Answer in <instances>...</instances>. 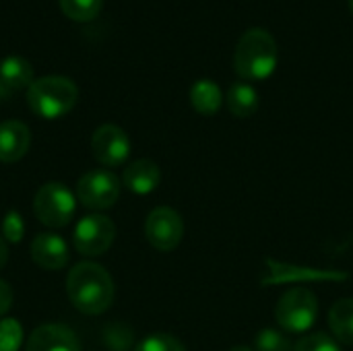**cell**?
<instances>
[{
  "instance_id": "cell-19",
  "label": "cell",
  "mask_w": 353,
  "mask_h": 351,
  "mask_svg": "<svg viewBox=\"0 0 353 351\" xmlns=\"http://www.w3.org/2000/svg\"><path fill=\"white\" fill-rule=\"evenodd\" d=\"M60 2V10L77 23H89L93 21L99 10L103 0H58Z\"/></svg>"
},
{
  "instance_id": "cell-27",
  "label": "cell",
  "mask_w": 353,
  "mask_h": 351,
  "mask_svg": "<svg viewBox=\"0 0 353 351\" xmlns=\"http://www.w3.org/2000/svg\"><path fill=\"white\" fill-rule=\"evenodd\" d=\"M228 351H254L252 348H248V345H236V348H232V350Z\"/></svg>"
},
{
  "instance_id": "cell-13",
  "label": "cell",
  "mask_w": 353,
  "mask_h": 351,
  "mask_svg": "<svg viewBox=\"0 0 353 351\" xmlns=\"http://www.w3.org/2000/svg\"><path fill=\"white\" fill-rule=\"evenodd\" d=\"M31 132L19 120H6L0 124V161L14 163L29 151Z\"/></svg>"
},
{
  "instance_id": "cell-12",
  "label": "cell",
  "mask_w": 353,
  "mask_h": 351,
  "mask_svg": "<svg viewBox=\"0 0 353 351\" xmlns=\"http://www.w3.org/2000/svg\"><path fill=\"white\" fill-rule=\"evenodd\" d=\"M25 351H81L77 335L64 325H41L37 327Z\"/></svg>"
},
{
  "instance_id": "cell-6",
  "label": "cell",
  "mask_w": 353,
  "mask_h": 351,
  "mask_svg": "<svg viewBox=\"0 0 353 351\" xmlns=\"http://www.w3.org/2000/svg\"><path fill=\"white\" fill-rule=\"evenodd\" d=\"M120 197V180L110 170H91L77 184V199L87 209H110Z\"/></svg>"
},
{
  "instance_id": "cell-7",
  "label": "cell",
  "mask_w": 353,
  "mask_h": 351,
  "mask_svg": "<svg viewBox=\"0 0 353 351\" xmlns=\"http://www.w3.org/2000/svg\"><path fill=\"white\" fill-rule=\"evenodd\" d=\"M116 238V225L105 215H85L72 234L74 248L85 257H99L110 250Z\"/></svg>"
},
{
  "instance_id": "cell-5",
  "label": "cell",
  "mask_w": 353,
  "mask_h": 351,
  "mask_svg": "<svg viewBox=\"0 0 353 351\" xmlns=\"http://www.w3.org/2000/svg\"><path fill=\"white\" fill-rule=\"evenodd\" d=\"M74 211L77 199L62 182H48L35 194L33 213L48 228L66 225L74 217Z\"/></svg>"
},
{
  "instance_id": "cell-24",
  "label": "cell",
  "mask_w": 353,
  "mask_h": 351,
  "mask_svg": "<svg viewBox=\"0 0 353 351\" xmlns=\"http://www.w3.org/2000/svg\"><path fill=\"white\" fill-rule=\"evenodd\" d=\"M2 238L8 240V242H21L23 240V234H25V223H23V217L21 213L17 211H8L6 217L2 219Z\"/></svg>"
},
{
  "instance_id": "cell-16",
  "label": "cell",
  "mask_w": 353,
  "mask_h": 351,
  "mask_svg": "<svg viewBox=\"0 0 353 351\" xmlns=\"http://www.w3.org/2000/svg\"><path fill=\"white\" fill-rule=\"evenodd\" d=\"M190 103L203 116H215L223 103V93L215 81L201 79L190 87Z\"/></svg>"
},
{
  "instance_id": "cell-23",
  "label": "cell",
  "mask_w": 353,
  "mask_h": 351,
  "mask_svg": "<svg viewBox=\"0 0 353 351\" xmlns=\"http://www.w3.org/2000/svg\"><path fill=\"white\" fill-rule=\"evenodd\" d=\"M294 351H341V348L327 333H310L296 343Z\"/></svg>"
},
{
  "instance_id": "cell-9",
  "label": "cell",
  "mask_w": 353,
  "mask_h": 351,
  "mask_svg": "<svg viewBox=\"0 0 353 351\" xmlns=\"http://www.w3.org/2000/svg\"><path fill=\"white\" fill-rule=\"evenodd\" d=\"M350 275L333 269L319 267H302L288 265L275 259L267 261V275L263 277V285H281V283H314V281H343Z\"/></svg>"
},
{
  "instance_id": "cell-8",
  "label": "cell",
  "mask_w": 353,
  "mask_h": 351,
  "mask_svg": "<svg viewBox=\"0 0 353 351\" xmlns=\"http://www.w3.org/2000/svg\"><path fill=\"white\" fill-rule=\"evenodd\" d=\"M147 242L159 252H172L178 248L184 236V221L172 207H157L147 215L145 221Z\"/></svg>"
},
{
  "instance_id": "cell-28",
  "label": "cell",
  "mask_w": 353,
  "mask_h": 351,
  "mask_svg": "<svg viewBox=\"0 0 353 351\" xmlns=\"http://www.w3.org/2000/svg\"><path fill=\"white\" fill-rule=\"evenodd\" d=\"M350 2V8H352V12H353V0H347Z\"/></svg>"
},
{
  "instance_id": "cell-4",
  "label": "cell",
  "mask_w": 353,
  "mask_h": 351,
  "mask_svg": "<svg viewBox=\"0 0 353 351\" xmlns=\"http://www.w3.org/2000/svg\"><path fill=\"white\" fill-rule=\"evenodd\" d=\"M319 317V300L306 288H294L281 296L275 308V319L285 333H308Z\"/></svg>"
},
{
  "instance_id": "cell-26",
  "label": "cell",
  "mask_w": 353,
  "mask_h": 351,
  "mask_svg": "<svg viewBox=\"0 0 353 351\" xmlns=\"http://www.w3.org/2000/svg\"><path fill=\"white\" fill-rule=\"evenodd\" d=\"M6 261H8V248H6V242H4V238L0 236V269H4Z\"/></svg>"
},
{
  "instance_id": "cell-1",
  "label": "cell",
  "mask_w": 353,
  "mask_h": 351,
  "mask_svg": "<svg viewBox=\"0 0 353 351\" xmlns=\"http://www.w3.org/2000/svg\"><path fill=\"white\" fill-rule=\"evenodd\" d=\"M66 294L79 312L101 314L114 302V281L101 265L79 263L66 277Z\"/></svg>"
},
{
  "instance_id": "cell-10",
  "label": "cell",
  "mask_w": 353,
  "mask_h": 351,
  "mask_svg": "<svg viewBox=\"0 0 353 351\" xmlns=\"http://www.w3.org/2000/svg\"><path fill=\"white\" fill-rule=\"evenodd\" d=\"M91 151L95 159L105 168L122 166L130 155V139L116 124L99 126L91 137Z\"/></svg>"
},
{
  "instance_id": "cell-14",
  "label": "cell",
  "mask_w": 353,
  "mask_h": 351,
  "mask_svg": "<svg viewBox=\"0 0 353 351\" xmlns=\"http://www.w3.org/2000/svg\"><path fill=\"white\" fill-rule=\"evenodd\" d=\"M33 83V66L23 56H6L0 62V97H8L12 91L29 89Z\"/></svg>"
},
{
  "instance_id": "cell-25",
  "label": "cell",
  "mask_w": 353,
  "mask_h": 351,
  "mask_svg": "<svg viewBox=\"0 0 353 351\" xmlns=\"http://www.w3.org/2000/svg\"><path fill=\"white\" fill-rule=\"evenodd\" d=\"M12 306V290L8 288L6 281L0 279V317H4Z\"/></svg>"
},
{
  "instance_id": "cell-17",
  "label": "cell",
  "mask_w": 353,
  "mask_h": 351,
  "mask_svg": "<svg viewBox=\"0 0 353 351\" xmlns=\"http://www.w3.org/2000/svg\"><path fill=\"white\" fill-rule=\"evenodd\" d=\"M329 327L337 341L353 345V298L337 300L329 310Z\"/></svg>"
},
{
  "instance_id": "cell-18",
  "label": "cell",
  "mask_w": 353,
  "mask_h": 351,
  "mask_svg": "<svg viewBox=\"0 0 353 351\" xmlns=\"http://www.w3.org/2000/svg\"><path fill=\"white\" fill-rule=\"evenodd\" d=\"M228 108L236 118H250L259 110V91L248 83H234L228 91Z\"/></svg>"
},
{
  "instance_id": "cell-11",
  "label": "cell",
  "mask_w": 353,
  "mask_h": 351,
  "mask_svg": "<svg viewBox=\"0 0 353 351\" xmlns=\"http://www.w3.org/2000/svg\"><path fill=\"white\" fill-rule=\"evenodd\" d=\"M31 259L37 267L58 271L68 263V246L58 234H37L31 242Z\"/></svg>"
},
{
  "instance_id": "cell-20",
  "label": "cell",
  "mask_w": 353,
  "mask_h": 351,
  "mask_svg": "<svg viewBox=\"0 0 353 351\" xmlns=\"http://www.w3.org/2000/svg\"><path fill=\"white\" fill-rule=\"evenodd\" d=\"M254 351H294V345L285 335V331L263 329L254 337Z\"/></svg>"
},
{
  "instance_id": "cell-21",
  "label": "cell",
  "mask_w": 353,
  "mask_h": 351,
  "mask_svg": "<svg viewBox=\"0 0 353 351\" xmlns=\"http://www.w3.org/2000/svg\"><path fill=\"white\" fill-rule=\"evenodd\" d=\"M23 343V327L14 319L0 321V351H19Z\"/></svg>"
},
{
  "instance_id": "cell-22",
  "label": "cell",
  "mask_w": 353,
  "mask_h": 351,
  "mask_svg": "<svg viewBox=\"0 0 353 351\" xmlns=\"http://www.w3.org/2000/svg\"><path fill=\"white\" fill-rule=\"evenodd\" d=\"M134 351H186L184 345L168 333H153L149 337H145Z\"/></svg>"
},
{
  "instance_id": "cell-2",
  "label": "cell",
  "mask_w": 353,
  "mask_h": 351,
  "mask_svg": "<svg viewBox=\"0 0 353 351\" xmlns=\"http://www.w3.org/2000/svg\"><path fill=\"white\" fill-rule=\"evenodd\" d=\"M277 41L261 27L248 29L236 43L234 68L246 81H265L277 68Z\"/></svg>"
},
{
  "instance_id": "cell-3",
  "label": "cell",
  "mask_w": 353,
  "mask_h": 351,
  "mask_svg": "<svg viewBox=\"0 0 353 351\" xmlns=\"http://www.w3.org/2000/svg\"><path fill=\"white\" fill-rule=\"evenodd\" d=\"M79 99L77 85L60 74L35 79L27 89V103L31 112L46 120H56L68 114Z\"/></svg>"
},
{
  "instance_id": "cell-15",
  "label": "cell",
  "mask_w": 353,
  "mask_h": 351,
  "mask_svg": "<svg viewBox=\"0 0 353 351\" xmlns=\"http://www.w3.org/2000/svg\"><path fill=\"white\" fill-rule=\"evenodd\" d=\"M161 180V172L151 159H137L124 168L122 184L134 194H151Z\"/></svg>"
}]
</instances>
